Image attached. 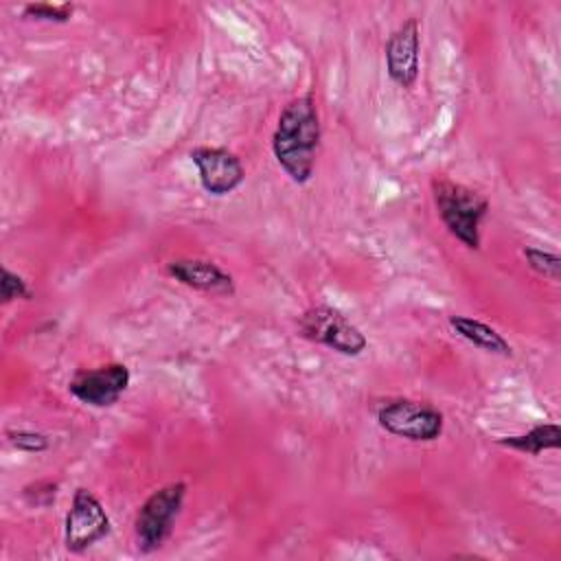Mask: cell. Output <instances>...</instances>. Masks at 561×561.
Returning a JSON list of instances; mask_svg holds the SVG:
<instances>
[{
	"mask_svg": "<svg viewBox=\"0 0 561 561\" xmlns=\"http://www.w3.org/2000/svg\"><path fill=\"white\" fill-rule=\"evenodd\" d=\"M320 136V114L313 92L291 99L280 110L272 134V153L294 184H307L313 178Z\"/></svg>",
	"mask_w": 561,
	"mask_h": 561,
	"instance_id": "1",
	"label": "cell"
},
{
	"mask_svg": "<svg viewBox=\"0 0 561 561\" xmlns=\"http://www.w3.org/2000/svg\"><path fill=\"white\" fill-rule=\"evenodd\" d=\"M432 199L447 232L467 250H480V224L489 213V199L449 178L432 180Z\"/></svg>",
	"mask_w": 561,
	"mask_h": 561,
	"instance_id": "2",
	"label": "cell"
},
{
	"mask_svg": "<svg viewBox=\"0 0 561 561\" xmlns=\"http://www.w3.org/2000/svg\"><path fill=\"white\" fill-rule=\"evenodd\" d=\"M186 500V482H167L151 491L140 504L134 517V535L142 554L156 552L164 546L175 528V519L182 513Z\"/></svg>",
	"mask_w": 561,
	"mask_h": 561,
	"instance_id": "3",
	"label": "cell"
},
{
	"mask_svg": "<svg viewBox=\"0 0 561 561\" xmlns=\"http://www.w3.org/2000/svg\"><path fill=\"white\" fill-rule=\"evenodd\" d=\"M298 331L305 340L327 346L346 357H357L366 351L368 337L340 309L331 305H313L298 318Z\"/></svg>",
	"mask_w": 561,
	"mask_h": 561,
	"instance_id": "4",
	"label": "cell"
},
{
	"mask_svg": "<svg viewBox=\"0 0 561 561\" xmlns=\"http://www.w3.org/2000/svg\"><path fill=\"white\" fill-rule=\"evenodd\" d=\"M377 423L392 436L412 443H434L445 430V416L427 401L392 399L379 405Z\"/></svg>",
	"mask_w": 561,
	"mask_h": 561,
	"instance_id": "5",
	"label": "cell"
},
{
	"mask_svg": "<svg viewBox=\"0 0 561 561\" xmlns=\"http://www.w3.org/2000/svg\"><path fill=\"white\" fill-rule=\"evenodd\" d=\"M112 530L110 515L101 500L85 486H77L64 522V543L68 552H85Z\"/></svg>",
	"mask_w": 561,
	"mask_h": 561,
	"instance_id": "6",
	"label": "cell"
},
{
	"mask_svg": "<svg viewBox=\"0 0 561 561\" xmlns=\"http://www.w3.org/2000/svg\"><path fill=\"white\" fill-rule=\"evenodd\" d=\"M129 368L121 362H110L96 368H79L70 377L68 390L90 408H112L129 388Z\"/></svg>",
	"mask_w": 561,
	"mask_h": 561,
	"instance_id": "7",
	"label": "cell"
},
{
	"mask_svg": "<svg viewBox=\"0 0 561 561\" xmlns=\"http://www.w3.org/2000/svg\"><path fill=\"white\" fill-rule=\"evenodd\" d=\"M188 158L197 167L202 188L213 197L230 195L245 180L241 158L226 147H195Z\"/></svg>",
	"mask_w": 561,
	"mask_h": 561,
	"instance_id": "8",
	"label": "cell"
},
{
	"mask_svg": "<svg viewBox=\"0 0 561 561\" xmlns=\"http://www.w3.org/2000/svg\"><path fill=\"white\" fill-rule=\"evenodd\" d=\"M421 68V26L416 18L399 24L386 42V70L399 88H412Z\"/></svg>",
	"mask_w": 561,
	"mask_h": 561,
	"instance_id": "9",
	"label": "cell"
},
{
	"mask_svg": "<svg viewBox=\"0 0 561 561\" xmlns=\"http://www.w3.org/2000/svg\"><path fill=\"white\" fill-rule=\"evenodd\" d=\"M167 274L180 285L210 294V296H232L234 278L226 270H221L215 261L208 259H173L167 263Z\"/></svg>",
	"mask_w": 561,
	"mask_h": 561,
	"instance_id": "10",
	"label": "cell"
},
{
	"mask_svg": "<svg viewBox=\"0 0 561 561\" xmlns=\"http://www.w3.org/2000/svg\"><path fill=\"white\" fill-rule=\"evenodd\" d=\"M449 327L456 335H460L462 340H467L469 344H473L476 348L491 353V355H500V357H511L513 355V346L508 344V340L491 324L469 318V316H449Z\"/></svg>",
	"mask_w": 561,
	"mask_h": 561,
	"instance_id": "11",
	"label": "cell"
},
{
	"mask_svg": "<svg viewBox=\"0 0 561 561\" xmlns=\"http://www.w3.org/2000/svg\"><path fill=\"white\" fill-rule=\"evenodd\" d=\"M500 447L528 454V456H539L541 451L548 449H559L561 447V427L557 423H539L533 425L524 434H511V436H500L495 438Z\"/></svg>",
	"mask_w": 561,
	"mask_h": 561,
	"instance_id": "12",
	"label": "cell"
},
{
	"mask_svg": "<svg viewBox=\"0 0 561 561\" xmlns=\"http://www.w3.org/2000/svg\"><path fill=\"white\" fill-rule=\"evenodd\" d=\"M528 267L548 278V280H559L561 276V256L557 252H550V250H541V248H533V245H526L522 250Z\"/></svg>",
	"mask_w": 561,
	"mask_h": 561,
	"instance_id": "13",
	"label": "cell"
},
{
	"mask_svg": "<svg viewBox=\"0 0 561 561\" xmlns=\"http://www.w3.org/2000/svg\"><path fill=\"white\" fill-rule=\"evenodd\" d=\"M75 13V4L61 2V4H50V2H31L24 4L22 15L28 20H39V22H55V24H66Z\"/></svg>",
	"mask_w": 561,
	"mask_h": 561,
	"instance_id": "14",
	"label": "cell"
},
{
	"mask_svg": "<svg viewBox=\"0 0 561 561\" xmlns=\"http://www.w3.org/2000/svg\"><path fill=\"white\" fill-rule=\"evenodd\" d=\"M18 298L31 300L33 291H31L28 283L18 272H11L7 265H2V270H0V300H2V305H9Z\"/></svg>",
	"mask_w": 561,
	"mask_h": 561,
	"instance_id": "15",
	"label": "cell"
},
{
	"mask_svg": "<svg viewBox=\"0 0 561 561\" xmlns=\"http://www.w3.org/2000/svg\"><path fill=\"white\" fill-rule=\"evenodd\" d=\"M7 440L11 447L24 454H42L50 447V440L46 434L35 432V430H9Z\"/></svg>",
	"mask_w": 561,
	"mask_h": 561,
	"instance_id": "16",
	"label": "cell"
},
{
	"mask_svg": "<svg viewBox=\"0 0 561 561\" xmlns=\"http://www.w3.org/2000/svg\"><path fill=\"white\" fill-rule=\"evenodd\" d=\"M57 493H59V484L53 480H37L22 489L24 502L28 506H42V508L50 506L57 500Z\"/></svg>",
	"mask_w": 561,
	"mask_h": 561,
	"instance_id": "17",
	"label": "cell"
}]
</instances>
